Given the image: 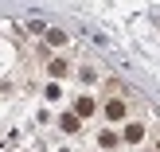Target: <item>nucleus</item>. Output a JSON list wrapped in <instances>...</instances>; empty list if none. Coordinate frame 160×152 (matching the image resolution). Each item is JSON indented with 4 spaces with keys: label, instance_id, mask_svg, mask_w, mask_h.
Returning <instances> with one entry per match:
<instances>
[{
    "label": "nucleus",
    "instance_id": "2",
    "mask_svg": "<svg viewBox=\"0 0 160 152\" xmlns=\"http://www.w3.org/2000/svg\"><path fill=\"white\" fill-rule=\"evenodd\" d=\"M121 140H125L129 148L148 145V125H145V121H137V117H129V121L121 125Z\"/></svg>",
    "mask_w": 160,
    "mask_h": 152
},
{
    "label": "nucleus",
    "instance_id": "7",
    "mask_svg": "<svg viewBox=\"0 0 160 152\" xmlns=\"http://www.w3.org/2000/svg\"><path fill=\"white\" fill-rule=\"evenodd\" d=\"M47 43H51V47H70V39H67V31H59V27H47Z\"/></svg>",
    "mask_w": 160,
    "mask_h": 152
},
{
    "label": "nucleus",
    "instance_id": "8",
    "mask_svg": "<svg viewBox=\"0 0 160 152\" xmlns=\"http://www.w3.org/2000/svg\"><path fill=\"white\" fill-rule=\"evenodd\" d=\"M43 94H47V101H59V98H62V82H47Z\"/></svg>",
    "mask_w": 160,
    "mask_h": 152
},
{
    "label": "nucleus",
    "instance_id": "5",
    "mask_svg": "<svg viewBox=\"0 0 160 152\" xmlns=\"http://www.w3.org/2000/svg\"><path fill=\"white\" fill-rule=\"evenodd\" d=\"M78 82H82L86 90H90V86H98V82H102L98 66H94V62H82V66H78Z\"/></svg>",
    "mask_w": 160,
    "mask_h": 152
},
{
    "label": "nucleus",
    "instance_id": "4",
    "mask_svg": "<svg viewBox=\"0 0 160 152\" xmlns=\"http://www.w3.org/2000/svg\"><path fill=\"white\" fill-rule=\"evenodd\" d=\"M70 59L67 55H51V59H47V78H51V82H62V78H70Z\"/></svg>",
    "mask_w": 160,
    "mask_h": 152
},
{
    "label": "nucleus",
    "instance_id": "3",
    "mask_svg": "<svg viewBox=\"0 0 160 152\" xmlns=\"http://www.w3.org/2000/svg\"><path fill=\"white\" fill-rule=\"evenodd\" d=\"M70 109H74V113L82 117V121H90V117H98V113H102V101L94 98L90 90H82V94L74 98V105H70Z\"/></svg>",
    "mask_w": 160,
    "mask_h": 152
},
{
    "label": "nucleus",
    "instance_id": "1",
    "mask_svg": "<svg viewBox=\"0 0 160 152\" xmlns=\"http://www.w3.org/2000/svg\"><path fill=\"white\" fill-rule=\"evenodd\" d=\"M129 117H133V109H129V101H125L121 90H113L106 101H102V121H106V125H117V129H121Z\"/></svg>",
    "mask_w": 160,
    "mask_h": 152
},
{
    "label": "nucleus",
    "instance_id": "6",
    "mask_svg": "<svg viewBox=\"0 0 160 152\" xmlns=\"http://www.w3.org/2000/svg\"><path fill=\"white\" fill-rule=\"evenodd\" d=\"M59 129H62V133H78V129H82V117H78L74 109H70V113L62 109V113H59Z\"/></svg>",
    "mask_w": 160,
    "mask_h": 152
}]
</instances>
